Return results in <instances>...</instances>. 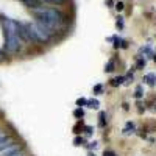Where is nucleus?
I'll return each instance as SVG.
<instances>
[{
	"label": "nucleus",
	"mask_w": 156,
	"mask_h": 156,
	"mask_svg": "<svg viewBox=\"0 0 156 156\" xmlns=\"http://www.w3.org/2000/svg\"><path fill=\"white\" fill-rule=\"evenodd\" d=\"M33 14L36 17V22L41 23L51 36H53L64 23V14L59 9H55V8L39 6V8L33 9Z\"/></svg>",
	"instance_id": "obj_1"
},
{
	"label": "nucleus",
	"mask_w": 156,
	"mask_h": 156,
	"mask_svg": "<svg viewBox=\"0 0 156 156\" xmlns=\"http://www.w3.org/2000/svg\"><path fill=\"white\" fill-rule=\"evenodd\" d=\"M0 20H2L3 31H5V50L8 53H17L20 50V41H22L19 37L17 22L5 16H0Z\"/></svg>",
	"instance_id": "obj_2"
},
{
	"label": "nucleus",
	"mask_w": 156,
	"mask_h": 156,
	"mask_svg": "<svg viewBox=\"0 0 156 156\" xmlns=\"http://www.w3.org/2000/svg\"><path fill=\"white\" fill-rule=\"evenodd\" d=\"M27 25H28V31H30V36H31V41L33 42L47 44L50 39H51V34L42 27L41 23L33 22V23H27Z\"/></svg>",
	"instance_id": "obj_3"
},
{
	"label": "nucleus",
	"mask_w": 156,
	"mask_h": 156,
	"mask_svg": "<svg viewBox=\"0 0 156 156\" xmlns=\"http://www.w3.org/2000/svg\"><path fill=\"white\" fill-rule=\"evenodd\" d=\"M20 150H22V145L19 144V142H14V144L8 145L6 148H3L2 151H0V156H11V154H14Z\"/></svg>",
	"instance_id": "obj_4"
},
{
	"label": "nucleus",
	"mask_w": 156,
	"mask_h": 156,
	"mask_svg": "<svg viewBox=\"0 0 156 156\" xmlns=\"http://www.w3.org/2000/svg\"><path fill=\"white\" fill-rule=\"evenodd\" d=\"M19 2H22L27 8H31V9H36L39 6H42L41 5V0H19Z\"/></svg>",
	"instance_id": "obj_5"
},
{
	"label": "nucleus",
	"mask_w": 156,
	"mask_h": 156,
	"mask_svg": "<svg viewBox=\"0 0 156 156\" xmlns=\"http://www.w3.org/2000/svg\"><path fill=\"white\" fill-rule=\"evenodd\" d=\"M14 139H12L11 136H5L3 139H0V151H2L3 148H6L8 145H11V144H14Z\"/></svg>",
	"instance_id": "obj_6"
},
{
	"label": "nucleus",
	"mask_w": 156,
	"mask_h": 156,
	"mask_svg": "<svg viewBox=\"0 0 156 156\" xmlns=\"http://www.w3.org/2000/svg\"><path fill=\"white\" fill-rule=\"evenodd\" d=\"M136 131V126H134V123L129 120V122H126L125 123V128H123V134L125 136H129V134H133Z\"/></svg>",
	"instance_id": "obj_7"
},
{
	"label": "nucleus",
	"mask_w": 156,
	"mask_h": 156,
	"mask_svg": "<svg viewBox=\"0 0 156 156\" xmlns=\"http://www.w3.org/2000/svg\"><path fill=\"white\" fill-rule=\"evenodd\" d=\"M144 81H145L148 86L153 87V86L156 84V75H154V73H147V75L144 76Z\"/></svg>",
	"instance_id": "obj_8"
},
{
	"label": "nucleus",
	"mask_w": 156,
	"mask_h": 156,
	"mask_svg": "<svg viewBox=\"0 0 156 156\" xmlns=\"http://www.w3.org/2000/svg\"><path fill=\"white\" fill-rule=\"evenodd\" d=\"M86 106H89L90 109H97V108L100 106V103H98V100H95V98H89Z\"/></svg>",
	"instance_id": "obj_9"
},
{
	"label": "nucleus",
	"mask_w": 156,
	"mask_h": 156,
	"mask_svg": "<svg viewBox=\"0 0 156 156\" xmlns=\"http://www.w3.org/2000/svg\"><path fill=\"white\" fill-rule=\"evenodd\" d=\"M120 84H123V76H115L111 80V86H114V87L120 86Z\"/></svg>",
	"instance_id": "obj_10"
},
{
	"label": "nucleus",
	"mask_w": 156,
	"mask_h": 156,
	"mask_svg": "<svg viewBox=\"0 0 156 156\" xmlns=\"http://www.w3.org/2000/svg\"><path fill=\"white\" fill-rule=\"evenodd\" d=\"M73 115L76 117V119H83V117H84V109L83 108H76L73 111Z\"/></svg>",
	"instance_id": "obj_11"
},
{
	"label": "nucleus",
	"mask_w": 156,
	"mask_h": 156,
	"mask_svg": "<svg viewBox=\"0 0 156 156\" xmlns=\"http://www.w3.org/2000/svg\"><path fill=\"white\" fill-rule=\"evenodd\" d=\"M86 105H87V100H86L84 97H80V98L76 100V106H78V108H83V106H86Z\"/></svg>",
	"instance_id": "obj_12"
},
{
	"label": "nucleus",
	"mask_w": 156,
	"mask_h": 156,
	"mask_svg": "<svg viewBox=\"0 0 156 156\" xmlns=\"http://www.w3.org/2000/svg\"><path fill=\"white\" fill-rule=\"evenodd\" d=\"M133 78H134V76H133V73H131V72L126 73V75L123 76V83H125V84H129V83L133 81Z\"/></svg>",
	"instance_id": "obj_13"
},
{
	"label": "nucleus",
	"mask_w": 156,
	"mask_h": 156,
	"mask_svg": "<svg viewBox=\"0 0 156 156\" xmlns=\"http://www.w3.org/2000/svg\"><path fill=\"white\" fill-rule=\"evenodd\" d=\"M112 70H114V61L111 59V61L106 64V66H105V72L108 73V72H112Z\"/></svg>",
	"instance_id": "obj_14"
},
{
	"label": "nucleus",
	"mask_w": 156,
	"mask_h": 156,
	"mask_svg": "<svg viewBox=\"0 0 156 156\" xmlns=\"http://www.w3.org/2000/svg\"><path fill=\"white\" fill-rule=\"evenodd\" d=\"M83 144H84V139H83V137H78V136H76V137L73 139V145L80 147V145H83Z\"/></svg>",
	"instance_id": "obj_15"
},
{
	"label": "nucleus",
	"mask_w": 156,
	"mask_h": 156,
	"mask_svg": "<svg viewBox=\"0 0 156 156\" xmlns=\"http://www.w3.org/2000/svg\"><path fill=\"white\" fill-rule=\"evenodd\" d=\"M101 92H103V86H101V84H95V86H94V94L98 95V94H101Z\"/></svg>",
	"instance_id": "obj_16"
},
{
	"label": "nucleus",
	"mask_w": 156,
	"mask_h": 156,
	"mask_svg": "<svg viewBox=\"0 0 156 156\" xmlns=\"http://www.w3.org/2000/svg\"><path fill=\"white\" fill-rule=\"evenodd\" d=\"M42 2H47V3H55V5H62L66 0H42Z\"/></svg>",
	"instance_id": "obj_17"
},
{
	"label": "nucleus",
	"mask_w": 156,
	"mask_h": 156,
	"mask_svg": "<svg viewBox=\"0 0 156 156\" xmlns=\"http://www.w3.org/2000/svg\"><path fill=\"white\" fill-rule=\"evenodd\" d=\"M115 25H117V28H123V17H117Z\"/></svg>",
	"instance_id": "obj_18"
},
{
	"label": "nucleus",
	"mask_w": 156,
	"mask_h": 156,
	"mask_svg": "<svg viewBox=\"0 0 156 156\" xmlns=\"http://www.w3.org/2000/svg\"><path fill=\"white\" fill-rule=\"evenodd\" d=\"M84 133H86V136H90V134H92V126L86 125V126H84Z\"/></svg>",
	"instance_id": "obj_19"
},
{
	"label": "nucleus",
	"mask_w": 156,
	"mask_h": 156,
	"mask_svg": "<svg viewBox=\"0 0 156 156\" xmlns=\"http://www.w3.org/2000/svg\"><path fill=\"white\" fill-rule=\"evenodd\" d=\"M140 97H142V87L137 86L136 87V98H140Z\"/></svg>",
	"instance_id": "obj_20"
},
{
	"label": "nucleus",
	"mask_w": 156,
	"mask_h": 156,
	"mask_svg": "<svg viewBox=\"0 0 156 156\" xmlns=\"http://www.w3.org/2000/svg\"><path fill=\"white\" fill-rule=\"evenodd\" d=\"M144 66H145V61L142 59V58H139V61H137V69H142Z\"/></svg>",
	"instance_id": "obj_21"
},
{
	"label": "nucleus",
	"mask_w": 156,
	"mask_h": 156,
	"mask_svg": "<svg viewBox=\"0 0 156 156\" xmlns=\"http://www.w3.org/2000/svg\"><path fill=\"white\" fill-rule=\"evenodd\" d=\"M103 156H117L114 151H111V150H105L103 151Z\"/></svg>",
	"instance_id": "obj_22"
},
{
	"label": "nucleus",
	"mask_w": 156,
	"mask_h": 156,
	"mask_svg": "<svg viewBox=\"0 0 156 156\" xmlns=\"http://www.w3.org/2000/svg\"><path fill=\"white\" fill-rule=\"evenodd\" d=\"M100 125L105 126V112H100Z\"/></svg>",
	"instance_id": "obj_23"
},
{
	"label": "nucleus",
	"mask_w": 156,
	"mask_h": 156,
	"mask_svg": "<svg viewBox=\"0 0 156 156\" xmlns=\"http://www.w3.org/2000/svg\"><path fill=\"white\" fill-rule=\"evenodd\" d=\"M123 8H125V5H123L122 2H119V3H115V9H117V11H122Z\"/></svg>",
	"instance_id": "obj_24"
},
{
	"label": "nucleus",
	"mask_w": 156,
	"mask_h": 156,
	"mask_svg": "<svg viewBox=\"0 0 156 156\" xmlns=\"http://www.w3.org/2000/svg\"><path fill=\"white\" fill-rule=\"evenodd\" d=\"M87 148H89V150H94V148H97V140H95V142H90V144L87 145Z\"/></svg>",
	"instance_id": "obj_25"
},
{
	"label": "nucleus",
	"mask_w": 156,
	"mask_h": 156,
	"mask_svg": "<svg viewBox=\"0 0 156 156\" xmlns=\"http://www.w3.org/2000/svg\"><path fill=\"white\" fill-rule=\"evenodd\" d=\"M5 59H6V55L3 53V51H2V50H0V62H3Z\"/></svg>",
	"instance_id": "obj_26"
},
{
	"label": "nucleus",
	"mask_w": 156,
	"mask_h": 156,
	"mask_svg": "<svg viewBox=\"0 0 156 156\" xmlns=\"http://www.w3.org/2000/svg\"><path fill=\"white\" fill-rule=\"evenodd\" d=\"M11 156H25V153L20 150V151H17V153H14V154H11Z\"/></svg>",
	"instance_id": "obj_27"
},
{
	"label": "nucleus",
	"mask_w": 156,
	"mask_h": 156,
	"mask_svg": "<svg viewBox=\"0 0 156 156\" xmlns=\"http://www.w3.org/2000/svg\"><path fill=\"white\" fill-rule=\"evenodd\" d=\"M5 136H8V134H6V133L3 131V129H0V139H3Z\"/></svg>",
	"instance_id": "obj_28"
},
{
	"label": "nucleus",
	"mask_w": 156,
	"mask_h": 156,
	"mask_svg": "<svg viewBox=\"0 0 156 156\" xmlns=\"http://www.w3.org/2000/svg\"><path fill=\"white\" fill-rule=\"evenodd\" d=\"M153 59H154V62H156V55H154V58H153Z\"/></svg>",
	"instance_id": "obj_29"
}]
</instances>
